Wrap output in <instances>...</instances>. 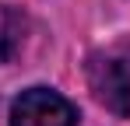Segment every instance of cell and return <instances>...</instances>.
I'll list each match as a JSON object with an SVG mask.
<instances>
[{
    "label": "cell",
    "mask_w": 130,
    "mask_h": 126,
    "mask_svg": "<svg viewBox=\"0 0 130 126\" xmlns=\"http://www.w3.org/2000/svg\"><path fill=\"white\" fill-rule=\"evenodd\" d=\"M88 84L95 102L116 116H130V60L116 53H99L88 60Z\"/></svg>",
    "instance_id": "6da1fadb"
},
{
    "label": "cell",
    "mask_w": 130,
    "mask_h": 126,
    "mask_svg": "<svg viewBox=\"0 0 130 126\" xmlns=\"http://www.w3.org/2000/svg\"><path fill=\"white\" fill-rule=\"evenodd\" d=\"M11 126H77V109L53 88H28L11 105Z\"/></svg>",
    "instance_id": "7a4b0ae2"
},
{
    "label": "cell",
    "mask_w": 130,
    "mask_h": 126,
    "mask_svg": "<svg viewBox=\"0 0 130 126\" xmlns=\"http://www.w3.org/2000/svg\"><path fill=\"white\" fill-rule=\"evenodd\" d=\"M21 39H25V14L7 7V4H0V63L18 53Z\"/></svg>",
    "instance_id": "3957f363"
}]
</instances>
